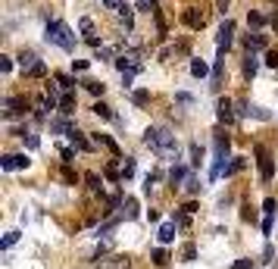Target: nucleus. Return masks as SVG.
I'll return each instance as SVG.
<instances>
[{"mask_svg": "<svg viewBox=\"0 0 278 269\" xmlns=\"http://www.w3.org/2000/svg\"><path fill=\"white\" fill-rule=\"evenodd\" d=\"M144 144L150 147L160 160H178V141L169 129H147L144 132Z\"/></svg>", "mask_w": 278, "mask_h": 269, "instance_id": "f257e3e1", "label": "nucleus"}, {"mask_svg": "<svg viewBox=\"0 0 278 269\" xmlns=\"http://www.w3.org/2000/svg\"><path fill=\"white\" fill-rule=\"evenodd\" d=\"M44 38H47L50 44L63 47V50H75V34L69 31V25H66V22H50V25H47V34H44Z\"/></svg>", "mask_w": 278, "mask_h": 269, "instance_id": "f03ea898", "label": "nucleus"}, {"mask_svg": "<svg viewBox=\"0 0 278 269\" xmlns=\"http://www.w3.org/2000/svg\"><path fill=\"white\" fill-rule=\"evenodd\" d=\"M231 41H234V22L231 19H225L219 25V34H216V44H219V53H225L228 47H231Z\"/></svg>", "mask_w": 278, "mask_h": 269, "instance_id": "7ed1b4c3", "label": "nucleus"}, {"mask_svg": "<svg viewBox=\"0 0 278 269\" xmlns=\"http://www.w3.org/2000/svg\"><path fill=\"white\" fill-rule=\"evenodd\" d=\"M28 163H31V160H28L25 153H7L4 160H0V166H4L7 172H10V169H28Z\"/></svg>", "mask_w": 278, "mask_h": 269, "instance_id": "20e7f679", "label": "nucleus"}, {"mask_svg": "<svg viewBox=\"0 0 278 269\" xmlns=\"http://www.w3.org/2000/svg\"><path fill=\"white\" fill-rule=\"evenodd\" d=\"M256 157H259V178L263 182H269V178L275 175V166H272V157L263 150V147H256Z\"/></svg>", "mask_w": 278, "mask_h": 269, "instance_id": "39448f33", "label": "nucleus"}, {"mask_svg": "<svg viewBox=\"0 0 278 269\" xmlns=\"http://www.w3.org/2000/svg\"><path fill=\"white\" fill-rule=\"evenodd\" d=\"M237 113H241V116H253V119H263V122H266V119H272V116L263 110V106H253V103H247V100H237Z\"/></svg>", "mask_w": 278, "mask_h": 269, "instance_id": "423d86ee", "label": "nucleus"}, {"mask_svg": "<svg viewBox=\"0 0 278 269\" xmlns=\"http://www.w3.org/2000/svg\"><path fill=\"white\" fill-rule=\"evenodd\" d=\"M132 260L128 257H97V269H128Z\"/></svg>", "mask_w": 278, "mask_h": 269, "instance_id": "0eeeda50", "label": "nucleus"}, {"mask_svg": "<svg viewBox=\"0 0 278 269\" xmlns=\"http://www.w3.org/2000/svg\"><path fill=\"white\" fill-rule=\"evenodd\" d=\"M25 110H28V100H22V97H7L4 100V113L7 116H19Z\"/></svg>", "mask_w": 278, "mask_h": 269, "instance_id": "6e6552de", "label": "nucleus"}, {"mask_svg": "<svg viewBox=\"0 0 278 269\" xmlns=\"http://www.w3.org/2000/svg\"><path fill=\"white\" fill-rule=\"evenodd\" d=\"M263 210H266V219H263V235H272V219H275V210H278V204H275V197H266V204H263Z\"/></svg>", "mask_w": 278, "mask_h": 269, "instance_id": "1a4fd4ad", "label": "nucleus"}, {"mask_svg": "<svg viewBox=\"0 0 278 269\" xmlns=\"http://www.w3.org/2000/svg\"><path fill=\"white\" fill-rule=\"evenodd\" d=\"M181 19H184V25H188V28H203V25H207V16H203L200 10H184Z\"/></svg>", "mask_w": 278, "mask_h": 269, "instance_id": "9d476101", "label": "nucleus"}, {"mask_svg": "<svg viewBox=\"0 0 278 269\" xmlns=\"http://www.w3.org/2000/svg\"><path fill=\"white\" fill-rule=\"evenodd\" d=\"M216 116H219V122L231 125V122H234V113H231V100H219V106H216Z\"/></svg>", "mask_w": 278, "mask_h": 269, "instance_id": "9b49d317", "label": "nucleus"}, {"mask_svg": "<svg viewBox=\"0 0 278 269\" xmlns=\"http://www.w3.org/2000/svg\"><path fill=\"white\" fill-rule=\"evenodd\" d=\"M244 44H247V53H253V50H263L266 47V38H263V34H247V38H244Z\"/></svg>", "mask_w": 278, "mask_h": 269, "instance_id": "f8f14e48", "label": "nucleus"}, {"mask_svg": "<svg viewBox=\"0 0 278 269\" xmlns=\"http://www.w3.org/2000/svg\"><path fill=\"white\" fill-rule=\"evenodd\" d=\"M38 63H41V60H38V57H34V53H31V50H22V53H19V66L25 69V72H31V69H34V66H38Z\"/></svg>", "mask_w": 278, "mask_h": 269, "instance_id": "ddd939ff", "label": "nucleus"}, {"mask_svg": "<svg viewBox=\"0 0 278 269\" xmlns=\"http://www.w3.org/2000/svg\"><path fill=\"white\" fill-rule=\"evenodd\" d=\"M244 166H247V160H244V157H234L231 163H225V169H222V175H237V172L244 169Z\"/></svg>", "mask_w": 278, "mask_h": 269, "instance_id": "4468645a", "label": "nucleus"}, {"mask_svg": "<svg viewBox=\"0 0 278 269\" xmlns=\"http://www.w3.org/2000/svg\"><path fill=\"white\" fill-rule=\"evenodd\" d=\"M160 241H163V244L175 241V222H163V225H160Z\"/></svg>", "mask_w": 278, "mask_h": 269, "instance_id": "2eb2a0df", "label": "nucleus"}, {"mask_svg": "<svg viewBox=\"0 0 278 269\" xmlns=\"http://www.w3.org/2000/svg\"><path fill=\"white\" fill-rule=\"evenodd\" d=\"M191 75L194 79H207L210 75V66L203 63V60H191Z\"/></svg>", "mask_w": 278, "mask_h": 269, "instance_id": "dca6fc26", "label": "nucleus"}, {"mask_svg": "<svg viewBox=\"0 0 278 269\" xmlns=\"http://www.w3.org/2000/svg\"><path fill=\"white\" fill-rule=\"evenodd\" d=\"M69 141H72V144H75L78 150H91V147H94V144H91V141H85V138H82V132H75V129L69 132Z\"/></svg>", "mask_w": 278, "mask_h": 269, "instance_id": "f3484780", "label": "nucleus"}, {"mask_svg": "<svg viewBox=\"0 0 278 269\" xmlns=\"http://www.w3.org/2000/svg\"><path fill=\"white\" fill-rule=\"evenodd\" d=\"M169 182H172V188H175L178 182H188V169H184V166H172V172H169Z\"/></svg>", "mask_w": 278, "mask_h": 269, "instance_id": "a211bd4d", "label": "nucleus"}, {"mask_svg": "<svg viewBox=\"0 0 278 269\" xmlns=\"http://www.w3.org/2000/svg\"><path fill=\"white\" fill-rule=\"evenodd\" d=\"M256 69H259L256 57H253V53H247V60H244V75H247V79H253V75H256Z\"/></svg>", "mask_w": 278, "mask_h": 269, "instance_id": "6ab92c4d", "label": "nucleus"}, {"mask_svg": "<svg viewBox=\"0 0 278 269\" xmlns=\"http://www.w3.org/2000/svg\"><path fill=\"white\" fill-rule=\"evenodd\" d=\"M94 141H97V144H103V147H109V150L119 157V144H116V141L109 138V135H94Z\"/></svg>", "mask_w": 278, "mask_h": 269, "instance_id": "aec40b11", "label": "nucleus"}, {"mask_svg": "<svg viewBox=\"0 0 278 269\" xmlns=\"http://www.w3.org/2000/svg\"><path fill=\"white\" fill-rule=\"evenodd\" d=\"M125 216L128 219H138V201H135V197H125Z\"/></svg>", "mask_w": 278, "mask_h": 269, "instance_id": "412c9836", "label": "nucleus"}, {"mask_svg": "<svg viewBox=\"0 0 278 269\" xmlns=\"http://www.w3.org/2000/svg\"><path fill=\"white\" fill-rule=\"evenodd\" d=\"M85 88H88V91L94 94V97H103V91H106V85H103V82H85Z\"/></svg>", "mask_w": 278, "mask_h": 269, "instance_id": "4be33fe9", "label": "nucleus"}, {"mask_svg": "<svg viewBox=\"0 0 278 269\" xmlns=\"http://www.w3.org/2000/svg\"><path fill=\"white\" fill-rule=\"evenodd\" d=\"M85 182H88V188H91V191H103V178H97L94 172L85 175Z\"/></svg>", "mask_w": 278, "mask_h": 269, "instance_id": "5701e85b", "label": "nucleus"}, {"mask_svg": "<svg viewBox=\"0 0 278 269\" xmlns=\"http://www.w3.org/2000/svg\"><path fill=\"white\" fill-rule=\"evenodd\" d=\"M132 175H135V160L125 157V160H122V178H132Z\"/></svg>", "mask_w": 278, "mask_h": 269, "instance_id": "b1692460", "label": "nucleus"}, {"mask_svg": "<svg viewBox=\"0 0 278 269\" xmlns=\"http://www.w3.org/2000/svg\"><path fill=\"white\" fill-rule=\"evenodd\" d=\"M119 19H122V25H125L128 31H132V7H122V10H119Z\"/></svg>", "mask_w": 278, "mask_h": 269, "instance_id": "393cba45", "label": "nucleus"}, {"mask_svg": "<svg viewBox=\"0 0 278 269\" xmlns=\"http://www.w3.org/2000/svg\"><path fill=\"white\" fill-rule=\"evenodd\" d=\"M263 22H266V16H263V13H247V25L259 28V25H263Z\"/></svg>", "mask_w": 278, "mask_h": 269, "instance_id": "a878e982", "label": "nucleus"}, {"mask_svg": "<svg viewBox=\"0 0 278 269\" xmlns=\"http://www.w3.org/2000/svg\"><path fill=\"white\" fill-rule=\"evenodd\" d=\"M16 241H19V232H7V235H4V241H0V247L7 250V247H13Z\"/></svg>", "mask_w": 278, "mask_h": 269, "instance_id": "bb28decb", "label": "nucleus"}, {"mask_svg": "<svg viewBox=\"0 0 278 269\" xmlns=\"http://www.w3.org/2000/svg\"><path fill=\"white\" fill-rule=\"evenodd\" d=\"M94 113H97L100 119H113V110H109L106 103H94Z\"/></svg>", "mask_w": 278, "mask_h": 269, "instance_id": "cd10ccee", "label": "nucleus"}, {"mask_svg": "<svg viewBox=\"0 0 278 269\" xmlns=\"http://www.w3.org/2000/svg\"><path fill=\"white\" fill-rule=\"evenodd\" d=\"M153 263H156V266H166V263H169V254H166L163 247H156V250H153Z\"/></svg>", "mask_w": 278, "mask_h": 269, "instance_id": "c85d7f7f", "label": "nucleus"}, {"mask_svg": "<svg viewBox=\"0 0 278 269\" xmlns=\"http://www.w3.org/2000/svg\"><path fill=\"white\" fill-rule=\"evenodd\" d=\"M222 72H225V57H219V60H216V66H213V79L219 82V79H222Z\"/></svg>", "mask_w": 278, "mask_h": 269, "instance_id": "c756f323", "label": "nucleus"}, {"mask_svg": "<svg viewBox=\"0 0 278 269\" xmlns=\"http://www.w3.org/2000/svg\"><path fill=\"white\" fill-rule=\"evenodd\" d=\"M57 85H60V88H66V91H69V88L75 85V79H72V75H66V72H60V75H57Z\"/></svg>", "mask_w": 278, "mask_h": 269, "instance_id": "7c9ffc66", "label": "nucleus"}, {"mask_svg": "<svg viewBox=\"0 0 278 269\" xmlns=\"http://www.w3.org/2000/svg\"><path fill=\"white\" fill-rule=\"evenodd\" d=\"M184 191H188V194H197V191H200V182H197L194 175H188V182H184Z\"/></svg>", "mask_w": 278, "mask_h": 269, "instance_id": "2f4dec72", "label": "nucleus"}, {"mask_svg": "<svg viewBox=\"0 0 278 269\" xmlns=\"http://www.w3.org/2000/svg\"><path fill=\"white\" fill-rule=\"evenodd\" d=\"M191 157H194L191 163H194V166H200V160H203V147H200V144H191Z\"/></svg>", "mask_w": 278, "mask_h": 269, "instance_id": "473e14b6", "label": "nucleus"}, {"mask_svg": "<svg viewBox=\"0 0 278 269\" xmlns=\"http://www.w3.org/2000/svg\"><path fill=\"white\" fill-rule=\"evenodd\" d=\"M28 75H31V79H41V75H47V63H38V66H34Z\"/></svg>", "mask_w": 278, "mask_h": 269, "instance_id": "72a5a7b5", "label": "nucleus"}, {"mask_svg": "<svg viewBox=\"0 0 278 269\" xmlns=\"http://www.w3.org/2000/svg\"><path fill=\"white\" fill-rule=\"evenodd\" d=\"M22 138H25V144H28L31 150H34V147L41 144V141H38V135H31V132H22Z\"/></svg>", "mask_w": 278, "mask_h": 269, "instance_id": "f704fd0d", "label": "nucleus"}, {"mask_svg": "<svg viewBox=\"0 0 278 269\" xmlns=\"http://www.w3.org/2000/svg\"><path fill=\"white\" fill-rule=\"evenodd\" d=\"M132 100H135L138 106H144L147 100H150V94H147V91H135V94H132Z\"/></svg>", "mask_w": 278, "mask_h": 269, "instance_id": "c9c22d12", "label": "nucleus"}, {"mask_svg": "<svg viewBox=\"0 0 278 269\" xmlns=\"http://www.w3.org/2000/svg\"><path fill=\"white\" fill-rule=\"evenodd\" d=\"M103 7H106V10H116V13H119V10L125 7V0H103Z\"/></svg>", "mask_w": 278, "mask_h": 269, "instance_id": "e433bc0d", "label": "nucleus"}, {"mask_svg": "<svg viewBox=\"0 0 278 269\" xmlns=\"http://www.w3.org/2000/svg\"><path fill=\"white\" fill-rule=\"evenodd\" d=\"M88 66H91V60H72V69H75V72H85Z\"/></svg>", "mask_w": 278, "mask_h": 269, "instance_id": "4c0bfd02", "label": "nucleus"}, {"mask_svg": "<svg viewBox=\"0 0 278 269\" xmlns=\"http://www.w3.org/2000/svg\"><path fill=\"white\" fill-rule=\"evenodd\" d=\"M266 66L278 69V53H275V50H269V53H266Z\"/></svg>", "mask_w": 278, "mask_h": 269, "instance_id": "58836bf2", "label": "nucleus"}, {"mask_svg": "<svg viewBox=\"0 0 278 269\" xmlns=\"http://www.w3.org/2000/svg\"><path fill=\"white\" fill-rule=\"evenodd\" d=\"M63 178H66V182H69V185H75V182H78V175H75V172H72L69 166L63 169Z\"/></svg>", "mask_w": 278, "mask_h": 269, "instance_id": "ea45409f", "label": "nucleus"}, {"mask_svg": "<svg viewBox=\"0 0 278 269\" xmlns=\"http://www.w3.org/2000/svg\"><path fill=\"white\" fill-rule=\"evenodd\" d=\"M181 257H184V260H194V257H197V250H194V244H188V247H184V250H181Z\"/></svg>", "mask_w": 278, "mask_h": 269, "instance_id": "a19ab883", "label": "nucleus"}, {"mask_svg": "<svg viewBox=\"0 0 278 269\" xmlns=\"http://www.w3.org/2000/svg\"><path fill=\"white\" fill-rule=\"evenodd\" d=\"M13 69V60L10 57H0V72H10Z\"/></svg>", "mask_w": 278, "mask_h": 269, "instance_id": "79ce46f5", "label": "nucleus"}, {"mask_svg": "<svg viewBox=\"0 0 278 269\" xmlns=\"http://www.w3.org/2000/svg\"><path fill=\"white\" fill-rule=\"evenodd\" d=\"M60 153H63V160H66V163H72V160H75V150H72V147H63Z\"/></svg>", "mask_w": 278, "mask_h": 269, "instance_id": "37998d69", "label": "nucleus"}, {"mask_svg": "<svg viewBox=\"0 0 278 269\" xmlns=\"http://www.w3.org/2000/svg\"><path fill=\"white\" fill-rule=\"evenodd\" d=\"M82 31H85L88 38H91V31H94V25H91V19H82Z\"/></svg>", "mask_w": 278, "mask_h": 269, "instance_id": "c03bdc74", "label": "nucleus"}, {"mask_svg": "<svg viewBox=\"0 0 278 269\" xmlns=\"http://www.w3.org/2000/svg\"><path fill=\"white\" fill-rule=\"evenodd\" d=\"M231 269H250V260H237V263H234Z\"/></svg>", "mask_w": 278, "mask_h": 269, "instance_id": "a18cd8bd", "label": "nucleus"}, {"mask_svg": "<svg viewBox=\"0 0 278 269\" xmlns=\"http://www.w3.org/2000/svg\"><path fill=\"white\" fill-rule=\"evenodd\" d=\"M272 25H275V28H278V13H275V16H272Z\"/></svg>", "mask_w": 278, "mask_h": 269, "instance_id": "49530a36", "label": "nucleus"}]
</instances>
